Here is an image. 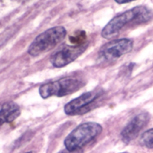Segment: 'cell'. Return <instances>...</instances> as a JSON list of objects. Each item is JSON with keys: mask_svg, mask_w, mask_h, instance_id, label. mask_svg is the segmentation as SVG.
<instances>
[{"mask_svg": "<svg viewBox=\"0 0 153 153\" xmlns=\"http://www.w3.org/2000/svg\"><path fill=\"white\" fill-rule=\"evenodd\" d=\"M151 17L152 13L147 7H134L113 17L102 29L101 35L105 39H112L126 28L148 22Z\"/></svg>", "mask_w": 153, "mask_h": 153, "instance_id": "obj_1", "label": "cell"}, {"mask_svg": "<svg viewBox=\"0 0 153 153\" xmlns=\"http://www.w3.org/2000/svg\"><path fill=\"white\" fill-rule=\"evenodd\" d=\"M102 130V126L98 123H82L67 135L64 140V145L69 151L82 150L83 147L96 139V137L99 136Z\"/></svg>", "mask_w": 153, "mask_h": 153, "instance_id": "obj_2", "label": "cell"}, {"mask_svg": "<svg viewBox=\"0 0 153 153\" xmlns=\"http://www.w3.org/2000/svg\"><path fill=\"white\" fill-rule=\"evenodd\" d=\"M66 29L63 26H55L39 34L28 47V54L33 57L39 56L56 47L66 36Z\"/></svg>", "mask_w": 153, "mask_h": 153, "instance_id": "obj_3", "label": "cell"}, {"mask_svg": "<svg viewBox=\"0 0 153 153\" xmlns=\"http://www.w3.org/2000/svg\"><path fill=\"white\" fill-rule=\"evenodd\" d=\"M84 82L76 77H64V78L42 84L39 87V94L42 98L51 96L62 97L79 90Z\"/></svg>", "mask_w": 153, "mask_h": 153, "instance_id": "obj_4", "label": "cell"}, {"mask_svg": "<svg viewBox=\"0 0 153 153\" xmlns=\"http://www.w3.org/2000/svg\"><path fill=\"white\" fill-rule=\"evenodd\" d=\"M133 48V40L129 38H122L114 40L105 44L99 51V57L103 61H115L120 57L130 52Z\"/></svg>", "mask_w": 153, "mask_h": 153, "instance_id": "obj_5", "label": "cell"}, {"mask_svg": "<svg viewBox=\"0 0 153 153\" xmlns=\"http://www.w3.org/2000/svg\"><path fill=\"white\" fill-rule=\"evenodd\" d=\"M100 95V91L86 92V93L80 95L79 97L68 102L64 106V112L67 115H70V116L85 113L88 110H90L93 103L96 102Z\"/></svg>", "mask_w": 153, "mask_h": 153, "instance_id": "obj_6", "label": "cell"}, {"mask_svg": "<svg viewBox=\"0 0 153 153\" xmlns=\"http://www.w3.org/2000/svg\"><path fill=\"white\" fill-rule=\"evenodd\" d=\"M87 48V44L66 46L52 55L50 61L54 67H64L69 63L76 60Z\"/></svg>", "mask_w": 153, "mask_h": 153, "instance_id": "obj_7", "label": "cell"}, {"mask_svg": "<svg viewBox=\"0 0 153 153\" xmlns=\"http://www.w3.org/2000/svg\"><path fill=\"white\" fill-rule=\"evenodd\" d=\"M150 120V115L147 112H141L126 124L121 131V139L123 142L129 143L134 140Z\"/></svg>", "mask_w": 153, "mask_h": 153, "instance_id": "obj_8", "label": "cell"}, {"mask_svg": "<svg viewBox=\"0 0 153 153\" xmlns=\"http://www.w3.org/2000/svg\"><path fill=\"white\" fill-rule=\"evenodd\" d=\"M20 114L19 106L14 102H7L0 109V126L4 123H10L16 119Z\"/></svg>", "mask_w": 153, "mask_h": 153, "instance_id": "obj_9", "label": "cell"}, {"mask_svg": "<svg viewBox=\"0 0 153 153\" xmlns=\"http://www.w3.org/2000/svg\"><path fill=\"white\" fill-rule=\"evenodd\" d=\"M140 142L149 149H153V128L145 131L141 136Z\"/></svg>", "mask_w": 153, "mask_h": 153, "instance_id": "obj_10", "label": "cell"}, {"mask_svg": "<svg viewBox=\"0 0 153 153\" xmlns=\"http://www.w3.org/2000/svg\"><path fill=\"white\" fill-rule=\"evenodd\" d=\"M59 153H83V151H82V150H77V151H69V150L65 149V150L60 151Z\"/></svg>", "mask_w": 153, "mask_h": 153, "instance_id": "obj_11", "label": "cell"}, {"mask_svg": "<svg viewBox=\"0 0 153 153\" xmlns=\"http://www.w3.org/2000/svg\"><path fill=\"white\" fill-rule=\"evenodd\" d=\"M114 1L118 4H123V3H128V2L134 1V0H114Z\"/></svg>", "mask_w": 153, "mask_h": 153, "instance_id": "obj_12", "label": "cell"}, {"mask_svg": "<svg viewBox=\"0 0 153 153\" xmlns=\"http://www.w3.org/2000/svg\"><path fill=\"white\" fill-rule=\"evenodd\" d=\"M26 153H34V152H26Z\"/></svg>", "mask_w": 153, "mask_h": 153, "instance_id": "obj_13", "label": "cell"}, {"mask_svg": "<svg viewBox=\"0 0 153 153\" xmlns=\"http://www.w3.org/2000/svg\"><path fill=\"white\" fill-rule=\"evenodd\" d=\"M122 153H128V152H122Z\"/></svg>", "mask_w": 153, "mask_h": 153, "instance_id": "obj_14", "label": "cell"}, {"mask_svg": "<svg viewBox=\"0 0 153 153\" xmlns=\"http://www.w3.org/2000/svg\"><path fill=\"white\" fill-rule=\"evenodd\" d=\"M18 1H20V0H18Z\"/></svg>", "mask_w": 153, "mask_h": 153, "instance_id": "obj_15", "label": "cell"}]
</instances>
